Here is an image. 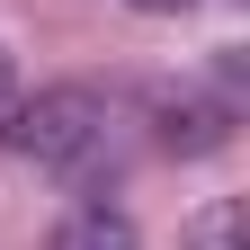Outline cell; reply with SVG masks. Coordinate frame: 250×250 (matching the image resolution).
I'll return each instance as SVG.
<instances>
[{
    "instance_id": "5",
    "label": "cell",
    "mask_w": 250,
    "mask_h": 250,
    "mask_svg": "<svg viewBox=\"0 0 250 250\" xmlns=\"http://www.w3.org/2000/svg\"><path fill=\"white\" fill-rule=\"evenodd\" d=\"M125 9H143V18H179V9H197V0H125Z\"/></svg>"
},
{
    "instance_id": "6",
    "label": "cell",
    "mask_w": 250,
    "mask_h": 250,
    "mask_svg": "<svg viewBox=\"0 0 250 250\" xmlns=\"http://www.w3.org/2000/svg\"><path fill=\"white\" fill-rule=\"evenodd\" d=\"M0 107H9V54H0Z\"/></svg>"
},
{
    "instance_id": "3",
    "label": "cell",
    "mask_w": 250,
    "mask_h": 250,
    "mask_svg": "<svg viewBox=\"0 0 250 250\" xmlns=\"http://www.w3.org/2000/svg\"><path fill=\"white\" fill-rule=\"evenodd\" d=\"M45 250H143V232H134V214H125V206L89 197V206H72V214L54 224Z\"/></svg>"
},
{
    "instance_id": "1",
    "label": "cell",
    "mask_w": 250,
    "mask_h": 250,
    "mask_svg": "<svg viewBox=\"0 0 250 250\" xmlns=\"http://www.w3.org/2000/svg\"><path fill=\"white\" fill-rule=\"evenodd\" d=\"M0 116H9L0 143H9L18 161H36V170H81L89 152H99V134H107V99L81 89V81L36 89V99H18V107H0Z\"/></svg>"
},
{
    "instance_id": "4",
    "label": "cell",
    "mask_w": 250,
    "mask_h": 250,
    "mask_svg": "<svg viewBox=\"0 0 250 250\" xmlns=\"http://www.w3.org/2000/svg\"><path fill=\"white\" fill-rule=\"evenodd\" d=\"M179 250H250V206L241 197H206L179 224Z\"/></svg>"
},
{
    "instance_id": "2",
    "label": "cell",
    "mask_w": 250,
    "mask_h": 250,
    "mask_svg": "<svg viewBox=\"0 0 250 250\" xmlns=\"http://www.w3.org/2000/svg\"><path fill=\"white\" fill-rule=\"evenodd\" d=\"M152 116H161V143L170 152H224L232 143V107L206 99V89H161Z\"/></svg>"
}]
</instances>
